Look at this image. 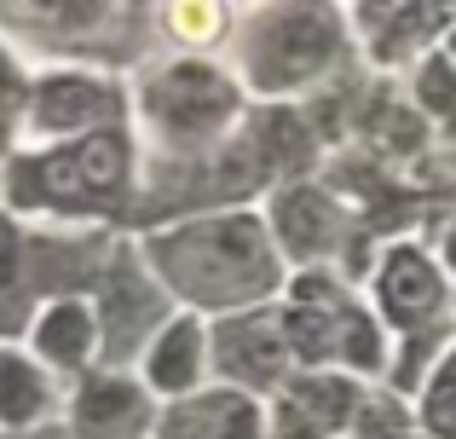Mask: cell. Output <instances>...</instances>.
I'll return each mask as SVG.
<instances>
[{"instance_id": "cell-1", "label": "cell", "mask_w": 456, "mask_h": 439, "mask_svg": "<svg viewBox=\"0 0 456 439\" xmlns=\"http://www.w3.org/2000/svg\"><path fill=\"white\" fill-rule=\"evenodd\" d=\"M156 266L197 301H248L272 283V255L248 220H208L167 237Z\"/></svg>"}, {"instance_id": "cell-2", "label": "cell", "mask_w": 456, "mask_h": 439, "mask_svg": "<svg viewBox=\"0 0 456 439\" xmlns=\"http://www.w3.org/2000/svg\"><path fill=\"white\" fill-rule=\"evenodd\" d=\"M335 53V23L323 12H272L255 29V81L260 87H283V81H301L323 58Z\"/></svg>"}, {"instance_id": "cell-3", "label": "cell", "mask_w": 456, "mask_h": 439, "mask_svg": "<svg viewBox=\"0 0 456 439\" xmlns=\"http://www.w3.org/2000/svg\"><path fill=\"white\" fill-rule=\"evenodd\" d=\"M232 104H237L232 81L214 76L208 64H174L151 87V116L174 134H208L232 116Z\"/></svg>"}, {"instance_id": "cell-4", "label": "cell", "mask_w": 456, "mask_h": 439, "mask_svg": "<svg viewBox=\"0 0 456 439\" xmlns=\"http://www.w3.org/2000/svg\"><path fill=\"white\" fill-rule=\"evenodd\" d=\"M116 185H122V139H87L81 150L53 157V162L23 174V197L41 191L46 203H53V197L58 203H99Z\"/></svg>"}, {"instance_id": "cell-5", "label": "cell", "mask_w": 456, "mask_h": 439, "mask_svg": "<svg viewBox=\"0 0 456 439\" xmlns=\"http://www.w3.org/2000/svg\"><path fill=\"white\" fill-rule=\"evenodd\" d=\"M220 364L248 387H266L278 382L283 370V329L272 318H243V324H225L220 329Z\"/></svg>"}, {"instance_id": "cell-6", "label": "cell", "mask_w": 456, "mask_h": 439, "mask_svg": "<svg viewBox=\"0 0 456 439\" xmlns=\"http://www.w3.org/2000/svg\"><path fill=\"white\" fill-rule=\"evenodd\" d=\"M381 306H387L399 324H416L439 306V278L416 248H393L387 272H381Z\"/></svg>"}, {"instance_id": "cell-7", "label": "cell", "mask_w": 456, "mask_h": 439, "mask_svg": "<svg viewBox=\"0 0 456 439\" xmlns=\"http://www.w3.org/2000/svg\"><path fill=\"white\" fill-rule=\"evenodd\" d=\"M167 439H255V411L243 399H197V405L167 417Z\"/></svg>"}, {"instance_id": "cell-8", "label": "cell", "mask_w": 456, "mask_h": 439, "mask_svg": "<svg viewBox=\"0 0 456 439\" xmlns=\"http://www.w3.org/2000/svg\"><path fill=\"white\" fill-rule=\"evenodd\" d=\"M139 411H145V399H139L127 382H99V387L81 394L76 422H81V434H87V439H122L139 422Z\"/></svg>"}, {"instance_id": "cell-9", "label": "cell", "mask_w": 456, "mask_h": 439, "mask_svg": "<svg viewBox=\"0 0 456 439\" xmlns=\"http://www.w3.org/2000/svg\"><path fill=\"white\" fill-rule=\"evenodd\" d=\"M110 104V93L99 87V81H76V76H64V81H46V93H41V127H53V134H64V127H81V122H93V116Z\"/></svg>"}, {"instance_id": "cell-10", "label": "cell", "mask_w": 456, "mask_h": 439, "mask_svg": "<svg viewBox=\"0 0 456 439\" xmlns=\"http://www.w3.org/2000/svg\"><path fill=\"white\" fill-rule=\"evenodd\" d=\"M278 232L289 243V255H318L330 243V203L318 191H289L278 203Z\"/></svg>"}, {"instance_id": "cell-11", "label": "cell", "mask_w": 456, "mask_h": 439, "mask_svg": "<svg viewBox=\"0 0 456 439\" xmlns=\"http://www.w3.org/2000/svg\"><path fill=\"white\" fill-rule=\"evenodd\" d=\"M87 347H93V324H87L81 306H53L41 318V353L46 359L76 364V359H87Z\"/></svg>"}, {"instance_id": "cell-12", "label": "cell", "mask_w": 456, "mask_h": 439, "mask_svg": "<svg viewBox=\"0 0 456 439\" xmlns=\"http://www.w3.org/2000/svg\"><path fill=\"white\" fill-rule=\"evenodd\" d=\"M191 376H197V329L174 324L162 336V347H156V359H151V382L167 387V394H179V387H191Z\"/></svg>"}, {"instance_id": "cell-13", "label": "cell", "mask_w": 456, "mask_h": 439, "mask_svg": "<svg viewBox=\"0 0 456 439\" xmlns=\"http://www.w3.org/2000/svg\"><path fill=\"white\" fill-rule=\"evenodd\" d=\"M46 405V387H41V376L29 370L23 359H0V417L6 422H29L35 411Z\"/></svg>"}, {"instance_id": "cell-14", "label": "cell", "mask_w": 456, "mask_h": 439, "mask_svg": "<svg viewBox=\"0 0 456 439\" xmlns=\"http://www.w3.org/2000/svg\"><path fill=\"white\" fill-rule=\"evenodd\" d=\"M289 405L301 411L318 434H330V428H341L346 411H353V387H346V382H301Z\"/></svg>"}, {"instance_id": "cell-15", "label": "cell", "mask_w": 456, "mask_h": 439, "mask_svg": "<svg viewBox=\"0 0 456 439\" xmlns=\"http://www.w3.org/2000/svg\"><path fill=\"white\" fill-rule=\"evenodd\" d=\"M104 313H110V329H116V336H127L139 318H151V289H139L134 266H116L110 289H104Z\"/></svg>"}, {"instance_id": "cell-16", "label": "cell", "mask_w": 456, "mask_h": 439, "mask_svg": "<svg viewBox=\"0 0 456 439\" xmlns=\"http://www.w3.org/2000/svg\"><path fill=\"white\" fill-rule=\"evenodd\" d=\"M422 104L439 116V122L456 127V69H451V64H428V76H422Z\"/></svg>"}, {"instance_id": "cell-17", "label": "cell", "mask_w": 456, "mask_h": 439, "mask_svg": "<svg viewBox=\"0 0 456 439\" xmlns=\"http://www.w3.org/2000/svg\"><path fill=\"white\" fill-rule=\"evenodd\" d=\"M266 150H272V162H301L306 157V134L295 127V116H283V110L266 116Z\"/></svg>"}, {"instance_id": "cell-18", "label": "cell", "mask_w": 456, "mask_h": 439, "mask_svg": "<svg viewBox=\"0 0 456 439\" xmlns=\"http://www.w3.org/2000/svg\"><path fill=\"white\" fill-rule=\"evenodd\" d=\"M428 428L439 439H456V364L434 382V394H428Z\"/></svg>"}, {"instance_id": "cell-19", "label": "cell", "mask_w": 456, "mask_h": 439, "mask_svg": "<svg viewBox=\"0 0 456 439\" xmlns=\"http://www.w3.org/2000/svg\"><path fill=\"white\" fill-rule=\"evenodd\" d=\"M174 29L179 35H214V29H220V12H214V6H179Z\"/></svg>"}, {"instance_id": "cell-20", "label": "cell", "mask_w": 456, "mask_h": 439, "mask_svg": "<svg viewBox=\"0 0 456 439\" xmlns=\"http://www.w3.org/2000/svg\"><path fill=\"white\" fill-rule=\"evenodd\" d=\"M12 110H18V76H12V64L0 58V139H6V127H12Z\"/></svg>"}, {"instance_id": "cell-21", "label": "cell", "mask_w": 456, "mask_h": 439, "mask_svg": "<svg viewBox=\"0 0 456 439\" xmlns=\"http://www.w3.org/2000/svg\"><path fill=\"white\" fill-rule=\"evenodd\" d=\"M451 260H456V225H451Z\"/></svg>"}]
</instances>
